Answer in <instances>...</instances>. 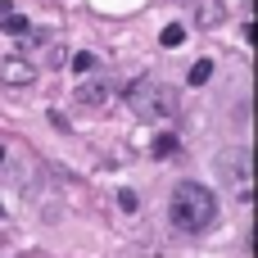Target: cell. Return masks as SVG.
Masks as SVG:
<instances>
[{
	"label": "cell",
	"mask_w": 258,
	"mask_h": 258,
	"mask_svg": "<svg viewBox=\"0 0 258 258\" xmlns=\"http://www.w3.org/2000/svg\"><path fill=\"white\" fill-rule=\"evenodd\" d=\"M168 218H172L177 231H190V236H195V231H209L213 218H218V200H213L209 186L181 181V186L172 190V200H168Z\"/></svg>",
	"instance_id": "obj_1"
},
{
	"label": "cell",
	"mask_w": 258,
	"mask_h": 258,
	"mask_svg": "<svg viewBox=\"0 0 258 258\" xmlns=\"http://www.w3.org/2000/svg\"><path fill=\"white\" fill-rule=\"evenodd\" d=\"M127 109L136 113V118H145V122H159V118H172V91L163 86V82H154V77H136L127 91Z\"/></svg>",
	"instance_id": "obj_2"
},
{
	"label": "cell",
	"mask_w": 258,
	"mask_h": 258,
	"mask_svg": "<svg viewBox=\"0 0 258 258\" xmlns=\"http://www.w3.org/2000/svg\"><path fill=\"white\" fill-rule=\"evenodd\" d=\"M218 172H222V181H227V190H231L236 200H249V195H254V163H249V150H222Z\"/></svg>",
	"instance_id": "obj_3"
},
{
	"label": "cell",
	"mask_w": 258,
	"mask_h": 258,
	"mask_svg": "<svg viewBox=\"0 0 258 258\" xmlns=\"http://www.w3.org/2000/svg\"><path fill=\"white\" fill-rule=\"evenodd\" d=\"M113 91H118V82H109V77H86V82L73 86V104H77V109H104V104L113 100Z\"/></svg>",
	"instance_id": "obj_4"
},
{
	"label": "cell",
	"mask_w": 258,
	"mask_h": 258,
	"mask_svg": "<svg viewBox=\"0 0 258 258\" xmlns=\"http://www.w3.org/2000/svg\"><path fill=\"white\" fill-rule=\"evenodd\" d=\"M0 82H5V86H32V82H36V68H32L23 54H5V59H0Z\"/></svg>",
	"instance_id": "obj_5"
},
{
	"label": "cell",
	"mask_w": 258,
	"mask_h": 258,
	"mask_svg": "<svg viewBox=\"0 0 258 258\" xmlns=\"http://www.w3.org/2000/svg\"><path fill=\"white\" fill-rule=\"evenodd\" d=\"M227 14H222V0H195V23L200 27H218Z\"/></svg>",
	"instance_id": "obj_6"
},
{
	"label": "cell",
	"mask_w": 258,
	"mask_h": 258,
	"mask_svg": "<svg viewBox=\"0 0 258 258\" xmlns=\"http://www.w3.org/2000/svg\"><path fill=\"white\" fill-rule=\"evenodd\" d=\"M172 150H177V136H172V132L154 136V159H172Z\"/></svg>",
	"instance_id": "obj_7"
},
{
	"label": "cell",
	"mask_w": 258,
	"mask_h": 258,
	"mask_svg": "<svg viewBox=\"0 0 258 258\" xmlns=\"http://www.w3.org/2000/svg\"><path fill=\"white\" fill-rule=\"evenodd\" d=\"M209 77H213V63H209V59H200V63L190 68V86H204Z\"/></svg>",
	"instance_id": "obj_8"
},
{
	"label": "cell",
	"mask_w": 258,
	"mask_h": 258,
	"mask_svg": "<svg viewBox=\"0 0 258 258\" xmlns=\"http://www.w3.org/2000/svg\"><path fill=\"white\" fill-rule=\"evenodd\" d=\"M181 36H186V27H181V23H168L159 41H163V45H181Z\"/></svg>",
	"instance_id": "obj_9"
},
{
	"label": "cell",
	"mask_w": 258,
	"mask_h": 258,
	"mask_svg": "<svg viewBox=\"0 0 258 258\" xmlns=\"http://www.w3.org/2000/svg\"><path fill=\"white\" fill-rule=\"evenodd\" d=\"M91 68H95V59H91V54H77V59H73V73H77V77H82V73H91Z\"/></svg>",
	"instance_id": "obj_10"
},
{
	"label": "cell",
	"mask_w": 258,
	"mask_h": 258,
	"mask_svg": "<svg viewBox=\"0 0 258 258\" xmlns=\"http://www.w3.org/2000/svg\"><path fill=\"white\" fill-rule=\"evenodd\" d=\"M0 163H5V145H0Z\"/></svg>",
	"instance_id": "obj_11"
},
{
	"label": "cell",
	"mask_w": 258,
	"mask_h": 258,
	"mask_svg": "<svg viewBox=\"0 0 258 258\" xmlns=\"http://www.w3.org/2000/svg\"><path fill=\"white\" fill-rule=\"evenodd\" d=\"M0 213H5V204H0Z\"/></svg>",
	"instance_id": "obj_12"
}]
</instances>
